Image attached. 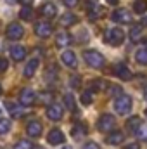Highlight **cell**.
<instances>
[{
    "mask_svg": "<svg viewBox=\"0 0 147 149\" xmlns=\"http://www.w3.org/2000/svg\"><path fill=\"white\" fill-rule=\"evenodd\" d=\"M83 59L87 61V64L90 68H95V70H102L106 66V57L97 52V50H85L83 52Z\"/></svg>",
    "mask_w": 147,
    "mask_h": 149,
    "instance_id": "cell-1",
    "label": "cell"
},
{
    "mask_svg": "<svg viewBox=\"0 0 147 149\" xmlns=\"http://www.w3.org/2000/svg\"><path fill=\"white\" fill-rule=\"evenodd\" d=\"M132 106H133V101L126 94L116 97V101H114V109H116L118 114H121V116H125V114H128V113L132 111Z\"/></svg>",
    "mask_w": 147,
    "mask_h": 149,
    "instance_id": "cell-2",
    "label": "cell"
},
{
    "mask_svg": "<svg viewBox=\"0 0 147 149\" xmlns=\"http://www.w3.org/2000/svg\"><path fill=\"white\" fill-rule=\"evenodd\" d=\"M125 38V33L119 30V28H111L104 33V42L109 43V45H119Z\"/></svg>",
    "mask_w": 147,
    "mask_h": 149,
    "instance_id": "cell-3",
    "label": "cell"
},
{
    "mask_svg": "<svg viewBox=\"0 0 147 149\" xmlns=\"http://www.w3.org/2000/svg\"><path fill=\"white\" fill-rule=\"evenodd\" d=\"M114 123H116L114 116H111V114H102V116L99 118V121H97V128H99L101 132H111V130L114 128Z\"/></svg>",
    "mask_w": 147,
    "mask_h": 149,
    "instance_id": "cell-4",
    "label": "cell"
},
{
    "mask_svg": "<svg viewBox=\"0 0 147 149\" xmlns=\"http://www.w3.org/2000/svg\"><path fill=\"white\" fill-rule=\"evenodd\" d=\"M35 101H37L35 90H31V88H23L21 90V94H19V104L21 106H31V104H35Z\"/></svg>",
    "mask_w": 147,
    "mask_h": 149,
    "instance_id": "cell-5",
    "label": "cell"
},
{
    "mask_svg": "<svg viewBox=\"0 0 147 149\" xmlns=\"http://www.w3.org/2000/svg\"><path fill=\"white\" fill-rule=\"evenodd\" d=\"M111 21L114 23H123V24H128L132 21V14L126 10V9H116L112 14H111Z\"/></svg>",
    "mask_w": 147,
    "mask_h": 149,
    "instance_id": "cell-6",
    "label": "cell"
},
{
    "mask_svg": "<svg viewBox=\"0 0 147 149\" xmlns=\"http://www.w3.org/2000/svg\"><path fill=\"white\" fill-rule=\"evenodd\" d=\"M64 141H66V137H64V134H62L59 128H52V130L49 132V135H47V142H49L50 146L64 144Z\"/></svg>",
    "mask_w": 147,
    "mask_h": 149,
    "instance_id": "cell-7",
    "label": "cell"
},
{
    "mask_svg": "<svg viewBox=\"0 0 147 149\" xmlns=\"http://www.w3.org/2000/svg\"><path fill=\"white\" fill-rule=\"evenodd\" d=\"M24 35V28L19 24V23H10L7 26V38L10 40H19V38Z\"/></svg>",
    "mask_w": 147,
    "mask_h": 149,
    "instance_id": "cell-8",
    "label": "cell"
},
{
    "mask_svg": "<svg viewBox=\"0 0 147 149\" xmlns=\"http://www.w3.org/2000/svg\"><path fill=\"white\" fill-rule=\"evenodd\" d=\"M87 3H88V17L92 21H97L102 16V7L99 5L97 0H87Z\"/></svg>",
    "mask_w": 147,
    "mask_h": 149,
    "instance_id": "cell-9",
    "label": "cell"
},
{
    "mask_svg": "<svg viewBox=\"0 0 147 149\" xmlns=\"http://www.w3.org/2000/svg\"><path fill=\"white\" fill-rule=\"evenodd\" d=\"M114 74L119 78V80H125V81H128V80H132V71H130V68L125 64V63H119V64H116V68H114Z\"/></svg>",
    "mask_w": 147,
    "mask_h": 149,
    "instance_id": "cell-10",
    "label": "cell"
},
{
    "mask_svg": "<svg viewBox=\"0 0 147 149\" xmlns=\"http://www.w3.org/2000/svg\"><path fill=\"white\" fill-rule=\"evenodd\" d=\"M47 116H49V120H52V121H59V120L62 118V106H59V104H50V106L47 108Z\"/></svg>",
    "mask_w": 147,
    "mask_h": 149,
    "instance_id": "cell-11",
    "label": "cell"
},
{
    "mask_svg": "<svg viewBox=\"0 0 147 149\" xmlns=\"http://www.w3.org/2000/svg\"><path fill=\"white\" fill-rule=\"evenodd\" d=\"M42 130H43V127H42L40 121H30L28 127H26V134L30 137H33V139H38L42 135Z\"/></svg>",
    "mask_w": 147,
    "mask_h": 149,
    "instance_id": "cell-12",
    "label": "cell"
},
{
    "mask_svg": "<svg viewBox=\"0 0 147 149\" xmlns=\"http://www.w3.org/2000/svg\"><path fill=\"white\" fill-rule=\"evenodd\" d=\"M61 61H62L68 68H76V64H78L76 54H74L73 50H64V52L61 54Z\"/></svg>",
    "mask_w": 147,
    "mask_h": 149,
    "instance_id": "cell-13",
    "label": "cell"
},
{
    "mask_svg": "<svg viewBox=\"0 0 147 149\" xmlns=\"http://www.w3.org/2000/svg\"><path fill=\"white\" fill-rule=\"evenodd\" d=\"M35 33L40 38H47V37H50V33H52V26L49 23H37L35 24Z\"/></svg>",
    "mask_w": 147,
    "mask_h": 149,
    "instance_id": "cell-14",
    "label": "cell"
},
{
    "mask_svg": "<svg viewBox=\"0 0 147 149\" xmlns=\"http://www.w3.org/2000/svg\"><path fill=\"white\" fill-rule=\"evenodd\" d=\"M5 108H7L9 114L14 116V118H21V116L24 114V109H23L21 104H16V102H5Z\"/></svg>",
    "mask_w": 147,
    "mask_h": 149,
    "instance_id": "cell-15",
    "label": "cell"
},
{
    "mask_svg": "<svg viewBox=\"0 0 147 149\" xmlns=\"http://www.w3.org/2000/svg\"><path fill=\"white\" fill-rule=\"evenodd\" d=\"M26 47H23V45H14L12 49H10V57L14 59V61H23L24 57H26Z\"/></svg>",
    "mask_w": 147,
    "mask_h": 149,
    "instance_id": "cell-16",
    "label": "cell"
},
{
    "mask_svg": "<svg viewBox=\"0 0 147 149\" xmlns=\"http://www.w3.org/2000/svg\"><path fill=\"white\" fill-rule=\"evenodd\" d=\"M123 141H125V134L123 132H111L109 135H107V139H106V142L111 144V146H118Z\"/></svg>",
    "mask_w": 147,
    "mask_h": 149,
    "instance_id": "cell-17",
    "label": "cell"
},
{
    "mask_svg": "<svg viewBox=\"0 0 147 149\" xmlns=\"http://www.w3.org/2000/svg\"><path fill=\"white\" fill-rule=\"evenodd\" d=\"M71 43V35L69 33H66V31H61V33H57V37H55V45L57 47H68Z\"/></svg>",
    "mask_w": 147,
    "mask_h": 149,
    "instance_id": "cell-18",
    "label": "cell"
},
{
    "mask_svg": "<svg viewBox=\"0 0 147 149\" xmlns=\"http://www.w3.org/2000/svg\"><path fill=\"white\" fill-rule=\"evenodd\" d=\"M38 64H40V63H38L37 57H33L31 61H28V64L24 66V76H26V78H31V76L35 74V71L38 70Z\"/></svg>",
    "mask_w": 147,
    "mask_h": 149,
    "instance_id": "cell-19",
    "label": "cell"
},
{
    "mask_svg": "<svg viewBox=\"0 0 147 149\" xmlns=\"http://www.w3.org/2000/svg\"><path fill=\"white\" fill-rule=\"evenodd\" d=\"M40 12H42V16L43 17H54L55 14H57V9H55V5L54 3H43L42 5V9H40Z\"/></svg>",
    "mask_w": 147,
    "mask_h": 149,
    "instance_id": "cell-20",
    "label": "cell"
},
{
    "mask_svg": "<svg viewBox=\"0 0 147 149\" xmlns=\"http://www.w3.org/2000/svg\"><path fill=\"white\" fill-rule=\"evenodd\" d=\"M140 38H142V26H140V24H135V26L130 30V40H132L133 43H137Z\"/></svg>",
    "mask_w": 147,
    "mask_h": 149,
    "instance_id": "cell-21",
    "label": "cell"
},
{
    "mask_svg": "<svg viewBox=\"0 0 147 149\" xmlns=\"http://www.w3.org/2000/svg\"><path fill=\"white\" fill-rule=\"evenodd\" d=\"M135 59H137V63H139V64L147 66V47H144V49H139V50L135 52Z\"/></svg>",
    "mask_w": 147,
    "mask_h": 149,
    "instance_id": "cell-22",
    "label": "cell"
},
{
    "mask_svg": "<svg viewBox=\"0 0 147 149\" xmlns=\"http://www.w3.org/2000/svg\"><path fill=\"white\" fill-rule=\"evenodd\" d=\"M83 135H87V127L83 123H76L73 127V137L74 139H81Z\"/></svg>",
    "mask_w": 147,
    "mask_h": 149,
    "instance_id": "cell-23",
    "label": "cell"
},
{
    "mask_svg": "<svg viewBox=\"0 0 147 149\" xmlns=\"http://www.w3.org/2000/svg\"><path fill=\"white\" fill-rule=\"evenodd\" d=\"M74 23H76V16L71 14V12H66V14L61 17V24H62V26H71Z\"/></svg>",
    "mask_w": 147,
    "mask_h": 149,
    "instance_id": "cell-24",
    "label": "cell"
},
{
    "mask_svg": "<svg viewBox=\"0 0 147 149\" xmlns=\"http://www.w3.org/2000/svg\"><path fill=\"white\" fill-rule=\"evenodd\" d=\"M33 17V10H31V7H23L21 10H19V19H23V21H30Z\"/></svg>",
    "mask_w": 147,
    "mask_h": 149,
    "instance_id": "cell-25",
    "label": "cell"
},
{
    "mask_svg": "<svg viewBox=\"0 0 147 149\" xmlns=\"http://www.w3.org/2000/svg\"><path fill=\"white\" fill-rule=\"evenodd\" d=\"M133 10H135L137 14H144V12H147V2L146 0H137V2L133 3Z\"/></svg>",
    "mask_w": 147,
    "mask_h": 149,
    "instance_id": "cell-26",
    "label": "cell"
},
{
    "mask_svg": "<svg viewBox=\"0 0 147 149\" xmlns=\"http://www.w3.org/2000/svg\"><path fill=\"white\" fill-rule=\"evenodd\" d=\"M64 106H66L69 111H74V109H76V104H74L73 94H66V95H64Z\"/></svg>",
    "mask_w": 147,
    "mask_h": 149,
    "instance_id": "cell-27",
    "label": "cell"
},
{
    "mask_svg": "<svg viewBox=\"0 0 147 149\" xmlns=\"http://www.w3.org/2000/svg\"><path fill=\"white\" fill-rule=\"evenodd\" d=\"M133 134H135L139 139H142V141H147V125H142V123H140Z\"/></svg>",
    "mask_w": 147,
    "mask_h": 149,
    "instance_id": "cell-28",
    "label": "cell"
},
{
    "mask_svg": "<svg viewBox=\"0 0 147 149\" xmlns=\"http://www.w3.org/2000/svg\"><path fill=\"white\" fill-rule=\"evenodd\" d=\"M140 125V120H139V116H133V118H128V121H126V127L130 128V130H137V127Z\"/></svg>",
    "mask_w": 147,
    "mask_h": 149,
    "instance_id": "cell-29",
    "label": "cell"
},
{
    "mask_svg": "<svg viewBox=\"0 0 147 149\" xmlns=\"http://www.w3.org/2000/svg\"><path fill=\"white\" fill-rule=\"evenodd\" d=\"M9 130H10V121L7 118H0V135L7 134Z\"/></svg>",
    "mask_w": 147,
    "mask_h": 149,
    "instance_id": "cell-30",
    "label": "cell"
},
{
    "mask_svg": "<svg viewBox=\"0 0 147 149\" xmlns=\"http://www.w3.org/2000/svg\"><path fill=\"white\" fill-rule=\"evenodd\" d=\"M92 99H94V97H92V92L85 90V92L81 94V102H83L85 106H90V104H92Z\"/></svg>",
    "mask_w": 147,
    "mask_h": 149,
    "instance_id": "cell-31",
    "label": "cell"
},
{
    "mask_svg": "<svg viewBox=\"0 0 147 149\" xmlns=\"http://www.w3.org/2000/svg\"><path fill=\"white\" fill-rule=\"evenodd\" d=\"M14 149H33V144L30 141H19L17 144H14Z\"/></svg>",
    "mask_w": 147,
    "mask_h": 149,
    "instance_id": "cell-32",
    "label": "cell"
},
{
    "mask_svg": "<svg viewBox=\"0 0 147 149\" xmlns=\"http://www.w3.org/2000/svg\"><path fill=\"white\" fill-rule=\"evenodd\" d=\"M40 101L45 102V104H49V102L54 101V94L52 92H43V94H40Z\"/></svg>",
    "mask_w": 147,
    "mask_h": 149,
    "instance_id": "cell-33",
    "label": "cell"
},
{
    "mask_svg": "<svg viewBox=\"0 0 147 149\" xmlns=\"http://www.w3.org/2000/svg\"><path fill=\"white\" fill-rule=\"evenodd\" d=\"M109 94L111 95H114V97H119V95H123V90H121L119 85H111L109 87Z\"/></svg>",
    "mask_w": 147,
    "mask_h": 149,
    "instance_id": "cell-34",
    "label": "cell"
},
{
    "mask_svg": "<svg viewBox=\"0 0 147 149\" xmlns=\"http://www.w3.org/2000/svg\"><path fill=\"white\" fill-rule=\"evenodd\" d=\"M101 87H102V81H92V83H90V90H88V92H99V90H101Z\"/></svg>",
    "mask_w": 147,
    "mask_h": 149,
    "instance_id": "cell-35",
    "label": "cell"
},
{
    "mask_svg": "<svg viewBox=\"0 0 147 149\" xmlns=\"http://www.w3.org/2000/svg\"><path fill=\"white\" fill-rule=\"evenodd\" d=\"M7 68H9V61L5 57H0V73L7 71Z\"/></svg>",
    "mask_w": 147,
    "mask_h": 149,
    "instance_id": "cell-36",
    "label": "cell"
},
{
    "mask_svg": "<svg viewBox=\"0 0 147 149\" xmlns=\"http://www.w3.org/2000/svg\"><path fill=\"white\" fill-rule=\"evenodd\" d=\"M66 7H76L78 5V0H62Z\"/></svg>",
    "mask_w": 147,
    "mask_h": 149,
    "instance_id": "cell-37",
    "label": "cell"
},
{
    "mask_svg": "<svg viewBox=\"0 0 147 149\" xmlns=\"http://www.w3.org/2000/svg\"><path fill=\"white\" fill-rule=\"evenodd\" d=\"M81 149H99V146H97V142H87Z\"/></svg>",
    "mask_w": 147,
    "mask_h": 149,
    "instance_id": "cell-38",
    "label": "cell"
},
{
    "mask_svg": "<svg viewBox=\"0 0 147 149\" xmlns=\"http://www.w3.org/2000/svg\"><path fill=\"white\" fill-rule=\"evenodd\" d=\"M123 149H140V144H137V142H130V144H126Z\"/></svg>",
    "mask_w": 147,
    "mask_h": 149,
    "instance_id": "cell-39",
    "label": "cell"
},
{
    "mask_svg": "<svg viewBox=\"0 0 147 149\" xmlns=\"http://www.w3.org/2000/svg\"><path fill=\"white\" fill-rule=\"evenodd\" d=\"M69 83H71V87H78V85H80V78H78V76H73Z\"/></svg>",
    "mask_w": 147,
    "mask_h": 149,
    "instance_id": "cell-40",
    "label": "cell"
},
{
    "mask_svg": "<svg viewBox=\"0 0 147 149\" xmlns=\"http://www.w3.org/2000/svg\"><path fill=\"white\" fill-rule=\"evenodd\" d=\"M140 26H147V17H144V19H142V23H140Z\"/></svg>",
    "mask_w": 147,
    "mask_h": 149,
    "instance_id": "cell-41",
    "label": "cell"
},
{
    "mask_svg": "<svg viewBox=\"0 0 147 149\" xmlns=\"http://www.w3.org/2000/svg\"><path fill=\"white\" fill-rule=\"evenodd\" d=\"M107 3H111V5H116V3H118V0H107Z\"/></svg>",
    "mask_w": 147,
    "mask_h": 149,
    "instance_id": "cell-42",
    "label": "cell"
},
{
    "mask_svg": "<svg viewBox=\"0 0 147 149\" xmlns=\"http://www.w3.org/2000/svg\"><path fill=\"white\" fill-rule=\"evenodd\" d=\"M144 99H146V101H147V87H146V88H144Z\"/></svg>",
    "mask_w": 147,
    "mask_h": 149,
    "instance_id": "cell-43",
    "label": "cell"
},
{
    "mask_svg": "<svg viewBox=\"0 0 147 149\" xmlns=\"http://www.w3.org/2000/svg\"><path fill=\"white\" fill-rule=\"evenodd\" d=\"M23 2L26 3V7H30V2H31V0H23Z\"/></svg>",
    "mask_w": 147,
    "mask_h": 149,
    "instance_id": "cell-44",
    "label": "cell"
},
{
    "mask_svg": "<svg viewBox=\"0 0 147 149\" xmlns=\"http://www.w3.org/2000/svg\"><path fill=\"white\" fill-rule=\"evenodd\" d=\"M7 2H10V3H12V2H17V0H7Z\"/></svg>",
    "mask_w": 147,
    "mask_h": 149,
    "instance_id": "cell-45",
    "label": "cell"
},
{
    "mask_svg": "<svg viewBox=\"0 0 147 149\" xmlns=\"http://www.w3.org/2000/svg\"><path fill=\"white\" fill-rule=\"evenodd\" d=\"M0 95H2V85H0Z\"/></svg>",
    "mask_w": 147,
    "mask_h": 149,
    "instance_id": "cell-46",
    "label": "cell"
},
{
    "mask_svg": "<svg viewBox=\"0 0 147 149\" xmlns=\"http://www.w3.org/2000/svg\"><path fill=\"white\" fill-rule=\"evenodd\" d=\"M62 149H71V148H62Z\"/></svg>",
    "mask_w": 147,
    "mask_h": 149,
    "instance_id": "cell-47",
    "label": "cell"
},
{
    "mask_svg": "<svg viewBox=\"0 0 147 149\" xmlns=\"http://www.w3.org/2000/svg\"><path fill=\"white\" fill-rule=\"evenodd\" d=\"M33 149H42V148H33Z\"/></svg>",
    "mask_w": 147,
    "mask_h": 149,
    "instance_id": "cell-48",
    "label": "cell"
},
{
    "mask_svg": "<svg viewBox=\"0 0 147 149\" xmlns=\"http://www.w3.org/2000/svg\"><path fill=\"white\" fill-rule=\"evenodd\" d=\"M146 116H147V109H146Z\"/></svg>",
    "mask_w": 147,
    "mask_h": 149,
    "instance_id": "cell-49",
    "label": "cell"
}]
</instances>
